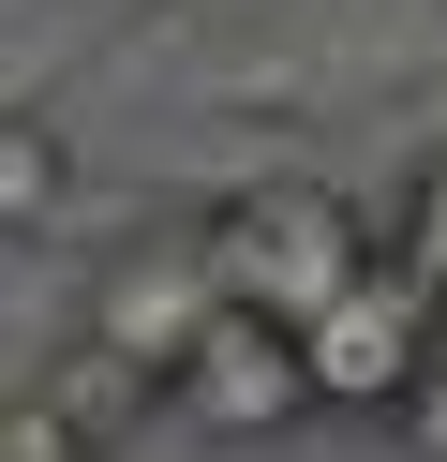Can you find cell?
Here are the masks:
<instances>
[{
	"mask_svg": "<svg viewBox=\"0 0 447 462\" xmlns=\"http://www.w3.org/2000/svg\"><path fill=\"white\" fill-rule=\"evenodd\" d=\"M373 254H387V224L358 209L343 180H238V194H209V269H224V299H254V313L343 299Z\"/></svg>",
	"mask_w": 447,
	"mask_h": 462,
	"instance_id": "obj_1",
	"label": "cell"
},
{
	"mask_svg": "<svg viewBox=\"0 0 447 462\" xmlns=\"http://www.w3.org/2000/svg\"><path fill=\"white\" fill-rule=\"evenodd\" d=\"M447 343V299L403 269V254H373V269L343 283V299L298 313V358H313V418L343 402V418H387V402L417 388V358Z\"/></svg>",
	"mask_w": 447,
	"mask_h": 462,
	"instance_id": "obj_2",
	"label": "cell"
},
{
	"mask_svg": "<svg viewBox=\"0 0 447 462\" xmlns=\"http://www.w3.org/2000/svg\"><path fill=\"white\" fill-rule=\"evenodd\" d=\"M224 313V269H209V209H164L149 239H105V269H89V299H75V328L89 343H119L135 373H164L179 388V358H194V328Z\"/></svg>",
	"mask_w": 447,
	"mask_h": 462,
	"instance_id": "obj_3",
	"label": "cell"
},
{
	"mask_svg": "<svg viewBox=\"0 0 447 462\" xmlns=\"http://www.w3.org/2000/svg\"><path fill=\"white\" fill-rule=\"evenodd\" d=\"M179 418L209 432V448H284L298 418H313V358H298V313H254V299H224L194 328V358H179Z\"/></svg>",
	"mask_w": 447,
	"mask_h": 462,
	"instance_id": "obj_4",
	"label": "cell"
},
{
	"mask_svg": "<svg viewBox=\"0 0 447 462\" xmlns=\"http://www.w3.org/2000/svg\"><path fill=\"white\" fill-rule=\"evenodd\" d=\"M75 224V134L45 105H0V239H60Z\"/></svg>",
	"mask_w": 447,
	"mask_h": 462,
	"instance_id": "obj_5",
	"label": "cell"
},
{
	"mask_svg": "<svg viewBox=\"0 0 447 462\" xmlns=\"http://www.w3.org/2000/svg\"><path fill=\"white\" fill-rule=\"evenodd\" d=\"M0 462H119V448L45 388V373H15V388H0Z\"/></svg>",
	"mask_w": 447,
	"mask_h": 462,
	"instance_id": "obj_6",
	"label": "cell"
},
{
	"mask_svg": "<svg viewBox=\"0 0 447 462\" xmlns=\"http://www.w3.org/2000/svg\"><path fill=\"white\" fill-rule=\"evenodd\" d=\"M387 254H403L417 283L447 299V150H417V180H403V209H387Z\"/></svg>",
	"mask_w": 447,
	"mask_h": 462,
	"instance_id": "obj_7",
	"label": "cell"
},
{
	"mask_svg": "<svg viewBox=\"0 0 447 462\" xmlns=\"http://www.w3.org/2000/svg\"><path fill=\"white\" fill-rule=\"evenodd\" d=\"M387 432H403V462H447V343L417 358V388L387 402Z\"/></svg>",
	"mask_w": 447,
	"mask_h": 462,
	"instance_id": "obj_8",
	"label": "cell"
}]
</instances>
